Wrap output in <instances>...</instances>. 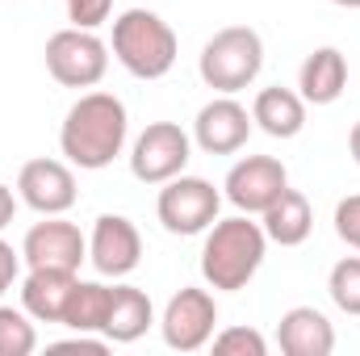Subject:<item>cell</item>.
Returning <instances> with one entry per match:
<instances>
[{
  "instance_id": "1",
  "label": "cell",
  "mask_w": 360,
  "mask_h": 356,
  "mask_svg": "<svg viewBox=\"0 0 360 356\" xmlns=\"http://www.w3.org/2000/svg\"><path fill=\"white\" fill-rule=\"evenodd\" d=\"M130 139V113L122 96L113 92H80V101L68 109L59 126V151L68 155L72 168L101 172L109 168Z\"/></svg>"
},
{
  "instance_id": "2",
  "label": "cell",
  "mask_w": 360,
  "mask_h": 356,
  "mask_svg": "<svg viewBox=\"0 0 360 356\" xmlns=\"http://www.w3.org/2000/svg\"><path fill=\"white\" fill-rule=\"evenodd\" d=\"M264 256H269V235L260 222H252V214L218 218L201 243V276L210 289L235 293L260 272Z\"/></svg>"
},
{
  "instance_id": "3",
  "label": "cell",
  "mask_w": 360,
  "mask_h": 356,
  "mask_svg": "<svg viewBox=\"0 0 360 356\" xmlns=\"http://www.w3.org/2000/svg\"><path fill=\"white\" fill-rule=\"evenodd\" d=\"M109 51L134 80H164L176 68L180 42H176V30L155 8H126L113 21Z\"/></svg>"
},
{
  "instance_id": "4",
  "label": "cell",
  "mask_w": 360,
  "mask_h": 356,
  "mask_svg": "<svg viewBox=\"0 0 360 356\" xmlns=\"http://www.w3.org/2000/svg\"><path fill=\"white\" fill-rule=\"evenodd\" d=\"M260 68H264V38L252 25H226V30H218L201 46V55H197V72H201L205 89L226 92V96H235L248 84H256Z\"/></svg>"
},
{
  "instance_id": "5",
  "label": "cell",
  "mask_w": 360,
  "mask_h": 356,
  "mask_svg": "<svg viewBox=\"0 0 360 356\" xmlns=\"http://www.w3.org/2000/svg\"><path fill=\"white\" fill-rule=\"evenodd\" d=\"M218 210H222V193L210 184L205 177H172L160 197H155V218L168 235H205L214 222H218Z\"/></svg>"
},
{
  "instance_id": "6",
  "label": "cell",
  "mask_w": 360,
  "mask_h": 356,
  "mask_svg": "<svg viewBox=\"0 0 360 356\" xmlns=\"http://www.w3.org/2000/svg\"><path fill=\"white\" fill-rule=\"evenodd\" d=\"M46 72L63 89H96L109 72V42L96 38V30H59L46 38Z\"/></svg>"
},
{
  "instance_id": "7",
  "label": "cell",
  "mask_w": 360,
  "mask_h": 356,
  "mask_svg": "<svg viewBox=\"0 0 360 356\" xmlns=\"http://www.w3.org/2000/svg\"><path fill=\"white\" fill-rule=\"evenodd\" d=\"M188 160H193V139L176 122H151L130 143V172L143 184H168L188 168Z\"/></svg>"
},
{
  "instance_id": "8",
  "label": "cell",
  "mask_w": 360,
  "mask_h": 356,
  "mask_svg": "<svg viewBox=\"0 0 360 356\" xmlns=\"http://www.w3.org/2000/svg\"><path fill=\"white\" fill-rule=\"evenodd\" d=\"M214 323H218V302L210 289L184 285L168 298L164 319H160V336L172 352H197L214 340Z\"/></svg>"
},
{
  "instance_id": "9",
  "label": "cell",
  "mask_w": 360,
  "mask_h": 356,
  "mask_svg": "<svg viewBox=\"0 0 360 356\" xmlns=\"http://www.w3.org/2000/svg\"><path fill=\"white\" fill-rule=\"evenodd\" d=\"M21 260L30 268H68V272H80V265L89 260V239L63 214H42V222H34L25 231V239H21Z\"/></svg>"
},
{
  "instance_id": "10",
  "label": "cell",
  "mask_w": 360,
  "mask_h": 356,
  "mask_svg": "<svg viewBox=\"0 0 360 356\" xmlns=\"http://www.w3.org/2000/svg\"><path fill=\"white\" fill-rule=\"evenodd\" d=\"M222 197L239 210V214H264L272 201L289 189V172L276 155H243L226 180H222Z\"/></svg>"
},
{
  "instance_id": "11",
  "label": "cell",
  "mask_w": 360,
  "mask_h": 356,
  "mask_svg": "<svg viewBox=\"0 0 360 356\" xmlns=\"http://www.w3.org/2000/svg\"><path fill=\"white\" fill-rule=\"evenodd\" d=\"M252 113L248 105H239L235 96L218 92L214 101H205L197 109V122H193V143L205 151V155H235L248 147L252 139Z\"/></svg>"
},
{
  "instance_id": "12",
  "label": "cell",
  "mask_w": 360,
  "mask_h": 356,
  "mask_svg": "<svg viewBox=\"0 0 360 356\" xmlns=\"http://www.w3.org/2000/svg\"><path fill=\"white\" fill-rule=\"evenodd\" d=\"M89 260L101 276H130L143 260V235L126 214H101L89 235Z\"/></svg>"
},
{
  "instance_id": "13",
  "label": "cell",
  "mask_w": 360,
  "mask_h": 356,
  "mask_svg": "<svg viewBox=\"0 0 360 356\" xmlns=\"http://www.w3.org/2000/svg\"><path fill=\"white\" fill-rule=\"evenodd\" d=\"M17 197L34 210V214H68L80 197L76 172L63 160H30L17 172Z\"/></svg>"
},
{
  "instance_id": "14",
  "label": "cell",
  "mask_w": 360,
  "mask_h": 356,
  "mask_svg": "<svg viewBox=\"0 0 360 356\" xmlns=\"http://www.w3.org/2000/svg\"><path fill=\"white\" fill-rule=\"evenodd\" d=\"M276 344L285 356H331L335 352V327L314 306H293L276 323Z\"/></svg>"
},
{
  "instance_id": "15",
  "label": "cell",
  "mask_w": 360,
  "mask_h": 356,
  "mask_svg": "<svg viewBox=\"0 0 360 356\" xmlns=\"http://www.w3.org/2000/svg\"><path fill=\"white\" fill-rule=\"evenodd\" d=\"M348 89V59L340 46H319L297 68V92L306 105H335Z\"/></svg>"
},
{
  "instance_id": "16",
  "label": "cell",
  "mask_w": 360,
  "mask_h": 356,
  "mask_svg": "<svg viewBox=\"0 0 360 356\" xmlns=\"http://www.w3.org/2000/svg\"><path fill=\"white\" fill-rule=\"evenodd\" d=\"M76 281L80 272L68 268H30V276L21 281V306L34 314V323H63Z\"/></svg>"
},
{
  "instance_id": "17",
  "label": "cell",
  "mask_w": 360,
  "mask_h": 356,
  "mask_svg": "<svg viewBox=\"0 0 360 356\" xmlns=\"http://www.w3.org/2000/svg\"><path fill=\"white\" fill-rule=\"evenodd\" d=\"M155 323V306L139 285H113L109 298V319H105V340L109 344H134L147 336V327Z\"/></svg>"
},
{
  "instance_id": "18",
  "label": "cell",
  "mask_w": 360,
  "mask_h": 356,
  "mask_svg": "<svg viewBox=\"0 0 360 356\" xmlns=\"http://www.w3.org/2000/svg\"><path fill=\"white\" fill-rule=\"evenodd\" d=\"M252 122L269 134V139H297L306 126V101L293 89H260L252 101Z\"/></svg>"
},
{
  "instance_id": "19",
  "label": "cell",
  "mask_w": 360,
  "mask_h": 356,
  "mask_svg": "<svg viewBox=\"0 0 360 356\" xmlns=\"http://www.w3.org/2000/svg\"><path fill=\"white\" fill-rule=\"evenodd\" d=\"M260 218H264L260 227H264L269 243H281V248H297V243H306L310 231H314V210H310L306 193H297V189H285Z\"/></svg>"
},
{
  "instance_id": "20",
  "label": "cell",
  "mask_w": 360,
  "mask_h": 356,
  "mask_svg": "<svg viewBox=\"0 0 360 356\" xmlns=\"http://www.w3.org/2000/svg\"><path fill=\"white\" fill-rule=\"evenodd\" d=\"M109 298H113V285H101V281H76V289H72V298H68V310H63V327L105 336Z\"/></svg>"
},
{
  "instance_id": "21",
  "label": "cell",
  "mask_w": 360,
  "mask_h": 356,
  "mask_svg": "<svg viewBox=\"0 0 360 356\" xmlns=\"http://www.w3.org/2000/svg\"><path fill=\"white\" fill-rule=\"evenodd\" d=\"M38 348V327H34V314L21 306H0V356H30Z\"/></svg>"
},
{
  "instance_id": "22",
  "label": "cell",
  "mask_w": 360,
  "mask_h": 356,
  "mask_svg": "<svg viewBox=\"0 0 360 356\" xmlns=\"http://www.w3.org/2000/svg\"><path fill=\"white\" fill-rule=\"evenodd\" d=\"M327 293H331V302H335L344 314L360 319V256H344L340 265L331 268Z\"/></svg>"
},
{
  "instance_id": "23",
  "label": "cell",
  "mask_w": 360,
  "mask_h": 356,
  "mask_svg": "<svg viewBox=\"0 0 360 356\" xmlns=\"http://www.w3.org/2000/svg\"><path fill=\"white\" fill-rule=\"evenodd\" d=\"M210 344H214L218 356H264L269 352V340H264L256 327H226V331H218Z\"/></svg>"
},
{
  "instance_id": "24",
  "label": "cell",
  "mask_w": 360,
  "mask_h": 356,
  "mask_svg": "<svg viewBox=\"0 0 360 356\" xmlns=\"http://www.w3.org/2000/svg\"><path fill=\"white\" fill-rule=\"evenodd\" d=\"M113 13V0H68V21L76 30H101Z\"/></svg>"
},
{
  "instance_id": "25",
  "label": "cell",
  "mask_w": 360,
  "mask_h": 356,
  "mask_svg": "<svg viewBox=\"0 0 360 356\" xmlns=\"http://www.w3.org/2000/svg\"><path fill=\"white\" fill-rule=\"evenodd\" d=\"M335 235H340L348 248L360 252V193L344 197V201L335 205Z\"/></svg>"
},
{
  "instance_id": "26",
  "label": "cell",
  "mask_w": 360,
  "mask_h": 356,
  "mask_svg": "<svg viewBox=\"0 0 360 356\" xmlns=\"http://www.w3.org/2000/svg\"><path fill=\"white\" fill-rule=\"evenodd\" d=\"M17 276H21V252H13V243L0 239V298L17 285Z\"/></svg>"
},
{
  "instance_id": "27",
  "label": "cell",
  "mask_w": 360,
  "mask_h": 356,
  "mask_svg": "<svg viewBox=\"0 0 360 356\" xmlns=\"http://www.w3.org/2000/svg\"><path fill=\"white\" fill-rule=\"evenodd\" d=\"M17 201H21V197H17L8 184H0V231H4V227L17 218Z\"/></svg>"
},
{
  "instance_id": "28",
  "label": "cell",
  "mask_w": 360,
  "mask_h": 356,
  "mask_svg": "<svg viewBox=\"0 0 360 356\" xmlns=\"http://www.w3.org/2000/svg\"><path fill=\"white\" fill-rule=\"evenodd\" d=\"M348 151H352V160H356V168H360V122L348 130Z\"/></svg>"
},
{
  "instance_id": "29",
  "label": "cell",
  "mask_w": 360,
  "mask_h": 356,
  "mask_svg": "<svg viewBox=\"0 0 360 356\" xmlns=\"http://www.w3.org/2000/svg\"><path fill=\"white\" fill-rule=\"evenodd\" d=\"M331 4H340V8H360V0H331Z\"/></svg>"
}]
</instances>
